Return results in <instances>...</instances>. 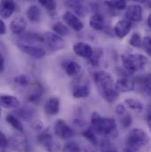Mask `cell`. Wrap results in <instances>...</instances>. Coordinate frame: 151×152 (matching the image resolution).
Masks as SVG:
<instances>
[{
  "label": "cell",
  "instance_id": "50",
  "mask_svg": "<svg viewBox=\"0 0 151 152\" xmlns=\"http://www.w3.org/2000/svg\"></svg>",
  "mask_w": 151,
  "mask_h": 152
},
{
  "label": "cell",
  "instance_id": "34",
  "mask_svg": "<svg viewBox=\"0 0 151 152\" xmlns=\"http://www.w3.org/2000/svg\"><path fill=\"white\" fill-rule=\"evenodd\" d=\"M13 81L15 84L19 85V86H21V87H26V86H28L31 82V80L30 78L26 75H17L16 77H14L13 79Z\"/></svg>",
  "mask_w": 151,
  "mask_h": 152
},
{
  "label": "cell",
  "instance_id": "42",
  "mask_svg": "<svg viewBox=\"0 0 151 152\" xmlns=\"http://www.w3.org/2000/svg\"><path fill=\"white\" fill-rule=\"evenodd\" d=\"M32 127H33L35 130H36V131H40L41 129H42V127H43V124H42V121H40V120H36L35 122H33V124H32Z\"/></svg>",
  "mask_w": 151,
  "mask_h": 152
},
{
  "label": "cell",
  "instance_id": "18",
  "mask_svg": "<svg viewBox=\"0 0 151 152\" xmlns=\"http://www.w3.org/2000/svg\"><path fill=\"white\" fill-rule=\"evenodd\" d=\"M73 50L74 51L77 56L83 58H89L92 54H93V48L91 47V45H89L87 42H77L74 45Z\"/></svg>",
  "mask_w": 151,
  "mask_h": 152
},
{
  "label": "cell",
  "instance_id": "29",
  "mask_svg": "<svg viewBox=\"0 0 151 152\" xmlns=\"http://www.w3.org/2000/svg\"><path fill=\"white\" fill-rule=\"evenodd\" d=\"M52 29H53L54 33H56L57 35H58L60 37H66L70 34L69 28L60 21L55 23L52 27Z\"/></svg>",
  "mask_w": 151,
  "mask_h": 152
},
{
  "label": "cell",
  "instance_id": "2",
  "mask_svg": "<svg viewBox=\"0 0 151 152\" xmlns=\"http://www.w3.org/2000/svg\"><path fill=\"white\" fill-rule=\"evenodd\" d=\"M91 127L100 135L109 138H115L118 134L117 126L112 118L102 117L96 112L91 114Z\"/></svg>",
  "mask_w": 151,
  "mask_h": 152
},
{
  "label": "cell",
  "instance_id": "47",
  "mask_svg": "<svg viewBox=\"0 0 151 152\" xmlns=\"http://www.w3.org/2000/svg\"><path fill=\"white\" fill-rule=\"evenodd\" d=\"M133 1H135L137 3H140V4H143V3L146 2V0H133Z\"/></svg>",
  "mask_w": 151,
  "mask_h": 152
},
{
  "label": "cell",
  "instance_id": "36",
  "mask_svg": "<svg viewBox=\"0 0 151 152\" xmlns=\"http://www.w3.org/2000/svg\"><path fill=\"white\" fill-rule=\"evenodd\" d=\"M62 152H81V149L75 142H68L63 147Z\"/></svg>",
  "mask_w": 151,
  "mask_h": 152
},
{
  "label": "cell",
  "instance_id": "48",
  "mask_svg": "<svg viewBox=\"0 0 151 152\" xmlns=\"http://www.w3.org/2000/svg\"><path fill=\"white\" fill-rule=\"evenodd\" d=\"M124 152H135L134 151H133V150H131V149H128V148H126L125 151H124Z\"/></svg>",
  "mask_w": 151,
  "mask_h": 152
},
{
  "label": "cell",
  "instance_id": "4",
  "mask_svg": "<svg viewBox=\"0 0 151 152\" xmlns=\"http://www.w3.org/2000/svg\"><path fill=\"white\" fill-rule=\"evenodd\" d=\"M149 140V136L144 130L141 128H133L129 132L126 138L127 148L135 151L136 150L147 145Z\"/></svg>",
  "mask_w": 151,
  "mask_h": 152
},
{
  "label": "cell",
  "instance_id": "46",
  "mask_svg": "<svg viewBox=\"0 0 151 152\" xmlns=\"http://www.w3.org/2000/svg\"><path fill=\"white\" fill-rule=\"evenodd\" d=\"M147 23H148V27L150 28H151V14L148 16V20H147Z\"/></svg>",
  "mask_w": 151,
  "mask_h": 152
},
{
  "label": "cell",
  "instance_id": "23",
  "mask_svg": "<svg viewBox=\"0 0 151 152\" xmlns=\"http://www.w3.org/2000/svg\"><path fill=\"white\" fill-rule=\"evenodd\" d=\"M6 122L11 125L14 129H16L18 132L22 133L24 131V127H23V124L21 123V121L13 114H7L6 115Z\"/></svg>",
  "mask_w": 151,
  "mask_h": 152
},
{
  "label": "cell",
  "instance_id": "19",
  "mask_svg": "<svg viewBox=\"0 0 151 152\" xmlns=\"http://www.w3.org/2000/svg\"><path fill=\"white\" fill-rule=\"evenodd\" d=\"M60 109V101L57 96L50 97L44 104L43 110L44 113L50 116H54L59 113Z\"/></svg>",
  "mask_w": 151,
  "mask_h": 152
},
{
  "label": "cell",
  "instance_id": "16",
  "mask_svg": "<svg viewBox=\"0 0 151 152\" xmlns=\"http://www.w3.org/2000/svg\"><path fill=\"white\" fill-rule=\"evenodd\" d=\"M16 10L14 0H0V16L3 19H9Z\"/></svg>",
  "mask_w": 151,
  "mask_h": 152
},
{
  "label": "cell",
  "instance_id": "13",
  "mask_svg": "<svg viewBox=\"0 0 151 152\" xmlns=\"http://www.w3.org/2000/svg\"><path fill=\"white\" fill-rule=\"evenodd\" d=\"M65 3L66 6L74 10L76 16L85 17L88 12V9L85 3V0H65Z\"/></svg>",
  "mask_w": 151,
  "mask_h": 152
},
{
  "label": "cell",
  "instance_id": "37",
  "mask_svg": "<svg viewBox=\"0 0 151 152\" xmlns=\"http://www.w3.org/2000/svg\"><path fill=\"white\" fill-rule=\"evenodd\" d=\"M120 123L121 125L125 127V128H128L132 123H133V118H132V116L129 113L123 114L120 118Z\"/></svg>",
  "mask_w": 151,
  "mask_h": 152
},
{
  "label": "cell",
  "instance_id": "45",
  "mask_svg": "<svg viewBox=\"0 0 151 152\" xmlns=\"http://www.w3.org/2000/svg\"><path fill=\"white\" fill-rule=\"evenodd\" d=\"M4 67V58L3 55L0 53V72L3 71Z\"/></svg>",
  "mask_w": 151,
  "mask_h": 152
},
{
  "label": "cell",
  "instance_id": "9",
  "mask_svg": "<svg viewBox=\"0 0 151 152\" xmlns=\"http://www.w3.org/2000/svg\"><path fill=\"white\" fill-rule=\"evenodd\" d=\"M54 133L58 138L62 140L70 139L74 135V131L71 128V126H68L62 119H58L56 121L55 126H54Z\"/></svg>",
  "mask_w": 151,
  "mask_h": 152
},
{
  "label": "cell",
  "instance_id": "25",
  "mask_svg": "<svg viewBox=\"0 0 151 152\" xmlns=\"http://www.w3.org/2000/svg\"><path fill=\"white\" fill-rule=\"evenodd\" d=\"M16 114V117H19L20 118H22L23 120H26V121H28L30 119L33 118L34 115H35V112L34 110L30 109V108H18V109H15V113Z\"/></svg>",
  "mask_w": 151,
  "mask_h": 152
},
{
  "label": "cell",
  "instance_id": "21",
  "mask_svg": "<svg viewBox=\"0 0 151 152\" xmlns=\"http://www.w3.org/2000/svg\"><path fill=\"white\" fill-rule=\"evenodd\" d=\"M0 107L5 109H18L20 107V101L14 96L0 95Z\"/></svg>",
  "mask_w": 151,
  "mask_h": 152
},
{
  "label": "cell",
  "instance_id": "17",
  "mask_svg": "<svg viewBox=\"0 0 151 152\" xmlns=\"http://www.w3.org/2000/svg\"><path fill=\"white\" fill-rule=\"evenodd\" d=\"M62 68L69 77H79L81 72V66L74 60H66L62 63Z\"/></svg>",
  "mask_w": 151,
  "mask_h": 152
},
{
  "label": "cell",
  "instance_id": "44",
  "mask_svg": "<svg viewBox=\"0 0 151 152\" xmlns=\"http://www.w3.org/2000/svg\"><path fill=\"white\" fill-rule=\"evenodd\" d=\"M147 123H148V126L150 128L151 127V109L150 107H149L148 113H147Z\"/></svg>",
  "mask_w": 151,
  "mask_h": 152
},
{
  "label": "cell",
  "instance_id": "31",
  "mask_svg": "<svg viewBox=\"0 0 151 152\" xmlns=\"http://www.w3.org/2000/svg\"><path fill=\"white\" fill-rule=\"evenodd\" d=\"M83 136L89 142H91L92 144L94 145H97L98 144V140H97V137H96V132L92 129V127H88V129H86L84 132H83Z\"/></svg>",
  "mask_w": 151,
  "mask_h": 152
},
{
  "label": "cell",
  "instance_id": "33",
  "mask_svg": "<svg viewBox=\"0 0 151 152\" xmlns=\"http://www.w3.org/2000/svg\"><path fill=\"white\" fill-rule=\"evenodd\" d=\"M102 54H103V50L101 49L94 50L92 56L89 58H88V63L93 66H97L99 65V61H100V58L102 57Z\"/></svg>",
  "mask_w": 151,
  "mask_h": 152
},
{
  "label": "cell",
  "instance_id": "40",
  "mask_svg": "<svg viewBox=\"0 0 151 152\" xmlns=\"http://www.w3.org/2000/svg\"><path fill=\"white\" fill-rule=\"evenodd\" d=\"M8 143H9L8 138L2 131H0V148L4 149V148L8 147Z\"/></svg>",
  "mask_w": 151,
  "mask_h": 152
},
{
  "label": "cell",
  "instance_id": "3",
  "mask_svg": "<svg viewBox=\"0 0 151 152\" xmlns=\"http://www.w3.org/2000/svg\"><path fill=\"white\" fill-rule=\"evenodd\" d=\"M121 58L123 66L130 74L143 70L148 64L147 57L140 53L125 54L121 57Z\"/></svg>",
  "mask_w": 151,
  "mask_h": 152
},
{
  "label": "cell",
  "instance_id": "14",
  "mask_svg": "<svg viewBox=\"0 0 151 152\" xmlns=\"http://www.w3.org/2000/svg\"><path fill=\"white\" fill-rule=\"evenodd\" d=\"M132 22L127 20H120L116 23L114 26V32L115 35L120 39L125 38L132 29Z\"/></svg>",
  "mask_w": 151,
  "mask_h": 152
},
{
  "label": "cell",
  "instance_id": "41",
  "mask_svg": "<svg viewBox=\"0 0 151 152\" xmlns=\"http://www.w3.org/2000/svg\"><path fill=\"white\" fill-rule=\"evenodd\" d=\"M116 113L117 114V115H119V116H122L123 114H125L126 113V108H125V106L124 105V104H117V106H116Z\"/></svg>",
  "mask_w": 151,
  "mask_h": 152
},
{
  "label": "cell",
  "instance_id": "8",
  "mask_svg": "<svg viewBox=\"0 0 151 152\" xmlns=\"http://www.w3.org/2000/svg\"><path fill=\"white\" fill-rule=\"evenodd\" d=\"M72 95L74 98H86L90 95V87L82 79H77L72 88Z\"/></svg>",
  "mask_w": 151,
  "mask_h": 152
},
{
  "label": "cell",
  "instance_id": "30",
  "mask_svg": "<svg viewBox=\"0 0 151 152\" xmlns=\"http://www.w3.org/2000/svg\"><path fill=\"white\" fill-rule=\"evenodd\" d=\"M101 152H118L117 148L109 139H103L100 142Z\"/></svg>",
  "mask_w": 151,
  "mask_h": 152
},
{
  "label": "cell",
  "instance_id": "12",
  "mask_svg": "<svg viewBox=\"0 0 151 152\" xmlns=\"http://www.w3.org/2000/svg\"><path fill=\"white\" fill-rule=\"evenodd\" d=\"M63 20L68 27H70L76 32L81 31L84 28L83 22L72 12H66L63 15Z\"/></svg>",
  "mask_w": 151,
  "mask_h": 152
},
{
  "label": "cell",
  "instance_id": "28",
  "mask_svg": "<svg viewBox=\"0 0 151 152\" xmlns=\"http://www.w3.org/2000/svg\"><path fill=\"white\" fill-rule=\"evenodd\" d=\"M125 104H126V106L129 109L135 111L137 113H142L143 111V108H144L142 103L137 99H134V98H126L125 100Z\"/></svg>",
  "mask_w": 151,
  "mask_h": 152
},
{
  "label": "cell",
  "instance_id": "38",
  "mask_svg": "<svg viewBox=\"0 0 151 152\" xmlns=\"http://www.w3.org/2000/svg\"><path fill=\"white\" fill-rule=\"evenodd\" d=\"M42 95V88H37V89H35V91L29 95L28 100H29V102H32V103L38 102V101L40 100Z\"/></svg>",
  "mask_w": 151,
  "mask_h": 152
},
{
  "label": "cell",
  "instance_id": "1",
  "mask_svg": "<svg viewBox=\"0 0 151 152\" xmlns=\"http://www.w3.org/2000/svg\"><path fill=\"white\" fill-rule=\"evenodd\" d=\"M94 81L99 94L108 103L112 104L119 96V92L115 88L112 75L106 71H96L94 74Z\"/></svg>",
  "mask_w": 151,
  "mask_h": 152
},
{
  "label": "cell",
  "instance_id": "24",
  "mask_svg": "<svg viewBox=\"0 0 151 152\" xmlns=\"http://www.w3.org/2000/svg\"><path fill=\"white\" fill-rule=\"evenodd\" d=\"M27 17L31 22H38L41 20V11L36 5H30L27 10Z\"/></svg>",
  "mask_w": 151,
  "mask_h": 152
},
{
  "label": "cell",
  "instance_id": "27",
  "mask_svg": "<svg viewBox=\"0 0 151 152\" xmlns=\"http://www.w3.org/2000/svg\"><path fill=\"white\" fill-rule=\"evenodd\" d=\"M20 39L26 42H43V37L42 36L39 35L37 33H34V32H27V33H22L20 35ZM27 43V44H28Z\"/></svg>",
  "mask_w": 151,
  "mask_h": 152
},
{
  "label": "cell",
  "instance_id": "43",
  "mask_svg": "<svg viewBox=\"0 0 151 152\" xmlns=\"http://www.w3.org/2000/svg\"><path fill=\"white\" fill-rule=\"evenodd\" d=\"M6 34V26L5 23L0 19V36Z\"/></svg>",
  "mask_w": 151,
  "mask_h": 152
},
{
  "label": "cell",
  "instance_id": "32",
  "mask_svg": "<svg viewBox=\"0 0 151 152\" xmlns=\"http://www.w3.org/2000/svg\"><path fill=\"white\" fill-rule=\"evenodd\" d=\"M106 4L114 10H124L126 8V2L125 0H108L106 1Z\"/></svg>",
  "mask_w": 151,
  "mask_h": 152
},
{
  "label": "cell",
  "instance_id": "6",
  "mask_svg": "<svg viewBox=\"0 0 151 152\" xmlns=\"http://www.w3.org/2000/svg\"><path fill=\"white\" fill-rule=\"evenodd\" d=\"M42 37H43V42H45L47 47L52 51L63 50L66 46V42L64 39L62 38V37L57 35L56 33L45 32Z\"/></svg>",
  "mask_w": 151,
  "mask_h": 152
},
{
  "label": "cell",
  "instance_id": "49",
  "mask_svg": "<svg viewBox=\"0 0 151 152\" xmlns=\"http://www.w3.org/2000/svg\"><path fill=\"white\" fill-rule=\"evenodd\" d=\"M1 113H2V111H1V107H0V116H1Z\"/></svg>",
  "mask_w": 151,
  "mask_h": 152
},
{
  "label": "cell",
  "instance_id": "5",
  "mask_svg": "<svg viewBox=\"0 0 151 152\" xmlns=\"http://www.w3.org/2000/svg\"><path fill=\"white\" fill-rule=\"evenodd\" d=\"M37 142L47 152H58L60 150V144L53 140L48 130L38 134Z\"/></svg>",
  "mask_w": 151,
  "mask_h": 152
},
{
  "label": "cell",
  "instance_id": "35",
  "mask_svg": "<svg viewBox=\"0 0 151 152\" xmlns=\"http://www.w3.org/2000/svg\"><path fill=\"white\" fill-rule=\"evenodd\" d=\"M142 38L141 37L140 33L135 32L131 36V37L129 39V44L134 48L140 49L142 48Z\"/></svg>",
  "mask_w": 151,
  "mask_h": 152
},
{
  "label": "cell",
  "instance_id": "7",
  "mask_svg": "<svg viewBox=\"0 0 151 152\" xmlns=\"http://www.w3.org/2000/svg\"><path fill=\"white\" fill-rule=\"evenodd\" d=\"M8 142H9L8 146H10V148L13 151L18 152H27L28 150V140L20 132L12 134L8 139Z\"/></svg>",
  "mask_w": 151,
  "mask_h": 152
},
{
  "label": "cell",
  "instance_id": "39",
  "mask_svg": "<svg viewBox=\"0 0 151 152\" xmlns=\"http://www.w3.org/2000/svg\"><path fill=\"white\" fill-rule=\"evenodd\" d=\"M150 37H143L142 41V48L145 50V52L150 56L151 55V43H150Z\"/></svg>",
  "mask_w": 151,
  "mask_h": 152
},
{
  "label": "cell",
  "instance_id": "22",
  "mask_svg": "<svg viewBox=\"0 0 151 152\" xmlns=\"http://www.w3.org/2000/svg\"><path fill=\"white\" fill-rule=\"evenodd\" d=\"M89 25L93 29L96 31L103 30L105 26V20H104V16L97 12L94 13L89 20Z\"/></svg>",
  "mask_w": 151,
  "mask_h": 152
},
{
  "label": "cell",
  "instance_id": "11",
  "mask_svg": "<svg viewBox=\"0 0 151 152\" xmlns=\"http://www.w3.org/2000/svg\"><path fill=\"white\" fill-rule=\"evenodd\" d=\"M18 47L19 49L28 54V56H30L33 58L36 59H42L45 57V50L41 48V47H36V46H33L31 44H27V43H18Z\"/></svg>",
  "mask_w": 151,
  "mask_h": 152
},
{
  "label": "cell",
  "instance_id": "10",
  "mask_svg": "<svg viewBox=\"0 0 151 152\" xmlns=\"http://www.w3.org/2000/svg\"><path fill=\"white\" fill-rule=\"evenodd\" d=\"M135 88V81H133L128 75H121L115 82V88L118 92L126 93L131 92Z\"/></svg>",
  "mask_w": 151,
  "mask_h": 152
},
{
  "label": "cell",
  "instance_id": "26",
  "mask_svg": "<svg viewBox=\"0 0 151 152\" xmlns=\"http://www.w3.org/2000/svg\"><path fill=\"white\" fill-rule=\"evenodd\" d=\"M39 4L50 14H57V2L56 0H38Z\"/></svg>",
  "mask_w": 151,
  "mask_h": 152
},
{
  "label": "cell",
  "instance_id": "20",
  "mask_svg": "<svg viewBox=\"0 0 151 152\" xmlns=\"http://www.w3.org/2000/svg\"><path fill=\"white\" fill-rule=\"evenodd\" d=\"M27 28V21L21 15H18L11 21L10 29L14 35H21Z\"/></svg>",
  "mask_w": 151,
  "mask_h": 152
},
{
  "label": "cell",
  "instance_id": "15",
  "mask_svg": "<svg viewBox=\"0 0 151 152\" xmlns=\"http://www.w3.org/2000/svg\"><path fill=\"white\" fill-rule=\"evenodd\" d=\"M125 16L130 22H140L142 20V8L137 4L130 5L127 7Z\"/></svg>",
  "mask_w": 151,
  "mask_h": 152
}]
</instances>
